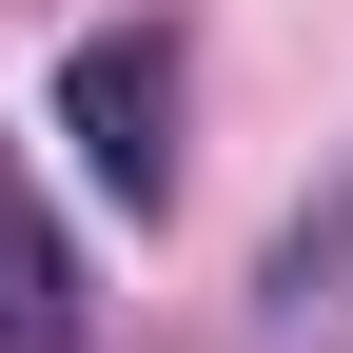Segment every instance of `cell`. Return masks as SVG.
Returning <instances> with one entry per match:
<instances>
[{
  "label": "cell",
  "instance_id": "1",
  "mask_svg": "<svg viewBox=\"0 0 353 353\" xmlns=\"http://www.w3.org/2000/svg\"><path fill=\"white\" fill-rule=\"evenodd\" d=\"M176 118H196V39H176V20H99V39L59 59V138H79V176H99L118 216L176 196V157H196Z\"/></svg>",
  "mask_w": 353,
  "mask_h": 353
},
{
  "label": "cell",
  "instance_id": "2",
  "mask_svg": "<svg viewBox=\"0 0 353 353\" xmlns=\"http://www.w3.org/2000/svg\"><path fill=\"white\" fill-rule=\"evenodd\" d=\"M0 353H99V294H79V255H59V216L0 176Z\"/></svg>",
  "mask_w": 353,
  "mask_h": 353
}]
</instances>
